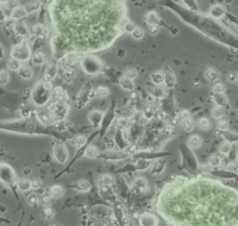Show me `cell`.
<instances>
[{
    "label": "cell",
    "mask_w": 238,
    "mask_h": 226,
    "mask_svg": "<svg viewBox=\"0 0 238 226\" xmlns=\"http://www.w3.org/2000/svg\"><path fill=\"white\" fill-rule=\"evenodd\" d=\"M31 55H32L31 48L26 41L15 45L11 48V51H10L11 58L19 61L20 62H27L31 58Z\"/></svg>",
    "instance_id": "2"
},
{
    "label": "cell",
    "mask_w": 238,
    "mask_h": 226,
    "mask_svg": "<svg viewBox=\"0 0 238 226\" xmlns=\"http://www.w3.org/2000/svg\"><path fill=\"white\" fill-rule=\"evenodd\" d=\"M119 84H120V87L123 88V90H128V91H132L135 88V86H134V83H133L132 80H130L125 76H123L120 79Z\"/></svg>",
    "instance_id": "16"
},
{
    "label": "cell",
    "mask_w": 238,
    "mask_h": 226,
    "mask_svg": "<svg viewBox=\"0 0 238 226\" xmlns=\"http://www.w3.org/2000/svg\"><path fill=\"white\" fill-rule=\"evenodd\" d=\"M212 90H213V92H214V94H223L226 90V87L223 84L216 83L214 86H213Z\"/></svg>",
    "instance_id": "36"
},
{
    "label": "cell",
    "mask_w": 238,
    "mask_h": 226,
    "mask_svg": "<svg viewBox=\"0 0 238 226\" xmlns=\"http://www.w3.org/2000/svg\"><path fill=\"white\" fill-rule=\"evenodd\" d=\"M22 67L21 62L15 59L10 58L9 61H7V68L11 71H19L20 68Z\"/></svg>",
    "instance_id": "31"
},
{
    "label": "cell",
    "mask_w": 238,
    "mask_h": 226,
    "mask_svg": "<svg viewBox=\"0 0 238 226\" xmlns=\"http://www.w3.org/2000/svg\"><path fill=\"white\" fill-rule=\"evenodd\" d=\"M33 32H34V34L36 36H38V37H42L44 36L45 35V32H44V29L42 27V25H40V24H38V25H36L34 28H33Z\"/></svg>",
    "instance_id": "40"
},
{
    "label": "cell",
    "mask_w": 238,
    "mask_h": 226,
    "mask_svg": "<svg viewBox=\"0 0 238 226\" xmlns=\"http://www.w3.org/2000/svg\"><path fill=\"white\" fill-rule=\"evenodd\" d=\"M50 90H47L44 87L43 82L40 83L36 87V88L33 91V100L35 101V102L37 105H43L44 103L47 102V99L50 98Z\"/></svg>",
    "instance_id": "4"
},
{
    "label": "cell",
    "mask_w": 238,
    "mask_h": 226,
    "mask_svg": "<svg viewBox=\"0 0 238 226\" xmlns=\"http://www.w3.org/2000/svg\"><path fill=\"white\" fill-rule=\"evenodd\" d=\"M143 116L146 119H151L153 116V109L152 106H147L144 110V113H143Z\"/></svg>",
    "instance_id": "45"
},
{
    "label": "cell",
    "mask_w": 238,
    "mask_h": 226,
    "mask_svg": "<svg viewBox=\"0 0 238 226\" xmlns=\"http://www.w3.org/2000/svg\"><path fill=\"white\" fill-rule=\"evenodd\" d=\"M113 177L110 176V175H104L102 177V182L105 183V184H111L113 182Z\"/></svg>",
    "instance_id": "52"
},
{
    "label": "cell",
    "mask_w": 238,
    "mask_h": 226,
    "mask_svg": "<svg viewBox=\"0 0 238 226\" xmlns=\"http://www.w3.org/2000/svg\"><path fill=\"white\" fill-rule=\"evenodd\" d=\"M16 176L13 168L5 163H0V181L6 184L12 185L15 182Z\"/></svg>",
    "instance_id": "5"
},
{
    "label": "cell",
    "mask_w": 238,
    "mask_h": 226,
    "mask_svg": "<svg viewBox=\"0 0 238 226\" xmlns=\"http://www.w3.org/2000/svg\"><path fill=\"white\" fill-rule=\"evenodd\" d=\"M10 82V74L5 69L0 70V86H7Z\"/></svg>",
    "instance_id": "24"
},
{
    "label": "cell",
    "mask_w": 238,
    "mask_h": 226,
    "mask_svg": "<svg viewBox=\"0 0 238 226\" xmlns=\"http://www.w3.org/2000/svg\"><path fill=\"white\" fill-rule=\"evenodd\" d=\"M24 7H25V10H26L27 14H30V13L35 12L36 10H41V4H40V2H33V3H29V4L25 5Z\"/></svg>",
    "instance_id": "25"
},
{
    "label": "cell",
    "mask_w": 238,
    "mask_h": 226,
    "mask_svg": "<svg viewBox=\"0 0 238 226\" xmlns=\"http://www.w3.org/2000/svg\"><path fill=\"white\" fill-rule=\"evenodd\" d=\"M87 142V138L84 135H78L76 138H73L70 141L71 144L73 146H77V147H82L83 145H85Z\"/></svg>",
    "instance_id": "20"
},
{
    "label": "cell",
    "mask_w": 238,
    "mask_h": 226,
    "mask_svg": "<svg viewBox=\"0 0 238 226\" xmlns=\"http://www.w3.org/2000/svg\"><path fill=\"white\" fill-rule=\"evenodd\" d=\"M211 115H212L213 117H214L215 119H217V120L222 119L223 116H224V111H223V108H222V107H220V106L216 105L214 108L212 109V111H211Z\"/></svg>",
    "instance_id": "23"
},
{
    "label": "cell",
    "mask_w": 238,
    "mask_h": 226,
    "mask_svg": "<svg viewBox=\"0 0 238 226\" xmlns=\"http://www.w3.org/2000/svg\"><path fill=\"white\" fill-rule=\"evenodd\" d=\"M182 128L186 132H191L194 130V122L191 118H188V119L182 120Z\"/></svg>",
    "instance_id": "26"
},
{
    "label": "cell",
    "mask_w": 238,
    "mask_h": 226,
    "mask_svg": "<svg viewBox=\"0 0 238 226\" xmlns=\"http://www.w3.org/2000/svg\"><path fill=\"white\" fill-rule=\"evenodd\" d=\"M165 87L161 85H158V86H155L153 88V91H152V95L154 97V98H158V99H161L163 98L164 96H165Z\"/></svg>",
    "instance_id": "21"
},
{
    "label": "cell",
    "mask_w": 238,
    "mask_h": 226,
    "mask_svg": "<svg viewBox=\"0 0 238 226\" xmlns=\"http://www.w3.org/2000/svg\"><path fill=\"white\" fill-rule=\"evenodd\" d=\"M77 188L80 191H88L90 189V184L87 181H81L77 183Z\"/></svg>",
    "instance_id": "41"
},
{
    "label": "cell",
    "mask_w": 238,
    "mask_h": 226,
    "mask_svg": "<svg viewBox=\"0 0 238 226\" xmlns=\"http://www.w3.org/2000/svg\"><path fill=\"white\" fill-rule=\"evenodd\" d=\"M57 72H58V64H57V62H51L44 75V81L51 82L56 77Z\"/></svg>",
    "instance_id": "8"
},
{
    "label": "cell",
    "mask_w": 238,
    "mask_h": 226,
    "mask_svg": "<svg viewBox=\"0 0 238 226\" xmlns=\"http://www.w3.org/2000/svg\"><path fill=\"white\" fill-rule=\"evenodd\" d=\"M13 30L15 34L20 37H26L30 34L28 27L23 22H16L13 25Z\"/></svg>",
    "instance_id": "9"
},
{
    "label": "cell",
    "mask_w": 238,
    "mask_h": 226,
    "mask_svg": "<svg viewBox=\"0 0 238 226\" xmlns=\"http://www.w3.org/2000/svg\"><path fill=\"white\" fill-rule=\"evenodd\" d=\"M116 124L121 128H127L129 126V120L126 117H118L116 120Z\"/></svg>",
    "instance_id": "38"
},
{
    "label": "cell",
    "mask_w": 238,
    "mask_h": 226,
    "mask_svg": "<svg viewBox=\"0 0 238 226\" xmlns=\"http://www.w3.org/2000/svg\"><path fill=\"white\" fill-rule=\"evenodd\" d=\"M44 213L47 217H51L54 214V211L51 207H46L45 210H44Z\"/></svg>",
    "instance_id": "53"
},
{
    "label": "cell",
    "mask_w": 238,
    "mask_h": 226,
    "mask_svg": "<svg viewBox=\"0 0 238 226\" xmlns=\"http://www.w3.org/2000/svg\"><path fill=\"white\" fill-rule=\"evenodd\" d=\"M50 200H51V196L50 195H45L42 197V202L44 204H50Z\"/></svg>",
    "instance_id": "55"
},
{
    "label": "cell",
    "mask_w": 238,
    "mask_h": 226,
    "mask_svg": "<svg viewBox=\"0 0 238 226\" xmlns=\"http://www.w3.org/2000/svg\"><path fill=\"white\" fill-rule=\"evenodd\" d=\"M138 76V72L136 71V69L134 68H129V69H127L124 73V76L130 79V80H133L137 77Z\"/></svg>",
    "instance_id": "35"
},
{
    "label": "cell",
    "mask_w": 238,
    "mask_h": 226,
    "mask_svg": "<svg viewBox=\"0 0 238 226\" xmlns=\"http://www.w3.org/2000/svg\"><path fill=\"white\" fill-rule=\"evenodd\" d=\"M50 195L54 197H60L63 195V188L61 185H53L50 187Z\"/></svg>",
    "instance_id": "29"
},
{
    "label": "cell",
    "mask_w": 238,
    "mask_h": 226,
    "mask_svg": "<svg viewBox=\"0 0 238 226\" xmlns=\"http://www.w3.org/2000/svg\"><path fill=\"white\" fill-rule=\"evenodd\" d=\"M47 57L43 51H37L32 57V62L34 63L35 65H42V64L47 62Z\"/></svg>",
    "instance_id": "11"
},
{
    "label": "cell",
    "mask_w": 238,
    "mask_h": 226,
    "mask_svg": "<svg viewBox=\"0 0 238 226\" xmlns=\"http://www.w3.org/2000/svg\"><path fill=\"white\" fill-rule=\"evenodd\" d=\"M203 143V140L199 135H192L188 140V146L192 149L200 147Z\"/></svg>",
    "instance_id": "15"
},
{
    "label": "cell",
    "mask_w": 238,
    "mask_h": 226,
    "mask_svg": "<svg viewBox=\"0 0 238 226\" xmlns=\"http://www.w3.org/2000/svg\"><path fill=\"white\" fill-rule=\"evenodd\" d=\"M209 163L211 166H218L220 163V158L218 155H212L209 157Z\"/></svg>",
    "instance_id": "44"
},
{
    "label": "cell",
    "mask_w": 238,
    "mask_h": 226,
    "mask_svg": "<svg viewBox=\"0 0 238 226\" xmlns=\"http://www.w3.org/2000/svg\"><path fill=\"white\" fill-rule=\"evenodd\" d=\"M45 16H46V11L44 10H40V15H39V24L42 25L45 22Z\"/></svg>",
    "instance_id": "51"
},
{
    "label": "cell",
    "mask_w": 238,
    "mask_h": 226,
    "mask_svg": "<svg viewBox=\"0 0 238 226\" xmlns=\"http://www.w3.org/2000/svg\"><path fill=\"white\" fill-rule=\"evenodd\" d=\"M53 155L56 160L60 163H65L68 159V151L63 143H56L53 148Z\"/></svg>",
    "instance_id": "6"
},
{
    "label": "cell",
    "mask_w": 238,
    "mask_h": 226,
    "mask_svg": "<svg viewBox=\"0 0 238 226\" xmlns=\"http://www.w3.org/2000/svg\"><path fill=\"white\" fill-rule=\"evenodd\" d=\"M151 80L154 85H161L162 83L165 82V74L162 72H154L151 75Z\"/></svg>",
    "instance_id": "17"
},
{
    "label": "cell",
    "mask_w": 238,
    "mask_h": 226,
    "mask_svg": "<svg viewBox=\"0 0 238 226\" xmlns=\"http://www.w3.org/2000/svg\"><path fill=\"white\" fill-rule=\"evenodd\" d=\"M31 185H32V188L38 189L41 186V182L38 179H34L31 181Z\"/></svg>",
    "instance_id": "50"
},
{
    "label": "cell",
    "mask_w": 238,
    "mask_h": 226,
    "mask_svg": "<svg viewBox=\"0 0 238 226\" xmlns=\"http://www.w3.org/2000/svg\"><path fill=\"white\" fill-rule=\"evenodd\" d=\"M145 21L148 23L150 26L151 25H158V23L160 21V17L155 11H150L146 15Z\"/></svg>",
    "instance_id": "12"
},
{
    "label": "cell",
    "mask_w": 238,
    "mask_h": 226,
    "mask_svg": "<svg viewBox=\"0 0 238 226\" xmlns=\"http://www.w3.org/2000/svg\"><path fill=\"white\" fill-rule=\"evenodd\" d=\"M27 15V12L25 10V7L22 6H17L16 7L12 10V14H11V19L12 20H20L24 18Z\"/></svg>",
    "instance_id": "10"
},
{
    "label": "cell",
    "mask_w": 238,
    "mask_h": 226,
    "mask_svg": "<svg viewBox=\"0 0 238 226\" xmlns=\"http://www.w3.org/2000/svg\"><path fill=\"white\" fill-rule=\"evenodd\" d=\"M28 202L31 205H36L38 202V197L36 193H31V195L28 196Z\"/></svg>",
    "instance_id": "48"
},
{
    "label": "cell",
    "mask_w": 238,
    "mask_h": 226,
    "mask_svg": "<svg viewBox=\"0 0 238 226\" xmlns=\"http://www.w3.org/2000/svg\"><path fill=\"white\" fill-rule=\"evenodd\" d=\"M18 75L22 79H30L34 76V72H33V69L30 66L23 65L18 71Z\"/></svg>",
    "instance_id": "13"
},
{
    "label": "cell",
    "mask_w": 238,
    "mask_h": 226,
    "mask_svg": "<svg viewBox=\"0 0 238 226\" xmlns=\"http://www.w3.org/2000/svg\"><path fill=\"white\" fill-rule=\"evenodd\" d=\"M7 15L5 14L3 10H0V23H4L7 20Z\"/></svg>",
    "instance_id": "54"
},
{
    "label": "cell",
    "mask_w": 238,
    "mask_h": 226,
    "mask_svg": "<svg viewBox=\"0 0 238 226\" xmlns=\"http://www.w3.org/2000/svg\"><path fill=\"white\" fill-rule=\"evenodd\" d=\"M81 66L89 75H96L102 69V62L95 56H86L81 60Z\"/></svg>",
    "instance_id": "3"
},
{
    "label": "cell",
    "mask_w": 238,
    "mask_h": 226,
    "mask_svg": "<svg viewBox=\"0 0 238 226\" xmlns=\"http://www.w3.org/2000/svg\"><path fill=\"white\" fill-rule=\"evenodd\" d=\"M209 14L214 18H220L222 17L224 14V9L222 6L220 5H215L213 6L210 10H209Z\"/></svg>",
    "instance_id": "18"
},
{
    "label": "cell",
    "mask_w": 238,
    "mask_h": 226,
    "mask_svg": "<svg viewBox=\"0 0 238 226\" xmlns=\"http://www.w3.org/2000/svg\"><path fill=\"white\" fill-rule=\"evenodd\" d=\"M219 152L223 155H228L232 150V143H230L228 141L222 142L219 145Z\"/></svg>",
    "instance_id": "32"
},
{
    "label": "cell",
    "mask_w": 238,
    "mask_h": 226,
    "mask_svg": "<svg viewBox=\"0 0 238 226\" xmlns=\"http://www.w3.org/2000/svg\"><path fill=\"white\" fill-rule=\"evenodd\" d=\"M166 86L168 87H174L175 83H176V78L174 76V75L172 73H168V74H165V82Z\"/></svg>",
    "instance_id": "30"
},
{
    "label": "cell",
    "mask_w": 238,
    "mask_h": 226,
    "mask_svg": "<svg viewBox=\"0 0 238 226\" xmlns=\"http://www.w3.org/2000/svg\"><path fill=\"white\" fill-rule=\"evenodd\" d=\"M75 76H76L75 72H73V69H71V70H67V71H65V72H64V74H63V78H64L65 81L69 83V82L72 81L73 78L75 77Z\"/></svg>",
    "instance_id": "39"
},
{
    "label": "cell",
    "mask_w": 238,
    "mask_h": 226,
    "mask_svg": "<svg viewBox=\"0 0 238 226\" xmlns=\"http://www.w3.org/2000/svg\"><path fill=\"white\" fill-rule=\"evenodd\" d=\"M198 126L202 130H208L211 127V122L207 117H201L198 121Z\"/></svg>",
    "instance_id": "28"
},
{
    "label": "cell",
    "mask_w": 238,
    "mask_h": 226,
    "mask_svg": "<svg viewBox=\"0 0 238 226\" xmlns=\"http://www.w3.org/2000/svg\"><path fill=\"white\" fill-rule=\"evenodd\" d=\"M136 29V26L134 25V23H132L131 21H127L124 25V30L127 33H129V34H132L133 31Z\"/></svg>",
    "instance_id": "42"
},
{
    "label": "cell",
    "mask_w": 238,
    "mask_h": 226,
    "mask_svg": "<svg viewBox=\"0 0 238 226\" xmlns=\"http://www.w3.org/2000/svg\"><path fill=\"white\" fill-rule=\"evenodd\" d=\"M229 127V122L228 120L225 119V118H222L218 121V130L221 132H225L227 131Z\"/></svg>",
    "instance_id": "34"
},
{
    "label": "cell",
    "mask_w": 238,
    "mask_h": 226,
    "mask_svg": "<svg viewBox=\"0 0 238 226\" xmlns=\"http://www.w3.org/2000/svg\"><path fill=\"white\" fill-rule=\"evenodd\" d=\"M227 78H228L229 82H235L236 80L238 79V74H237V73H235V72H231V73H229V74H228Z\"/></svg>",
    "instance_id": "46"
},
{
    "label": "cell",
    "mask_w": 238,
    "mask_h": 226,
    "mask_svg": "<svg viewBox=\"0 0 238 226\" xmlns=\"http://www.w3.org/2000/svg\"><path fill=\"white\" fill-rule=\"evenodd\" d=\"M131 36H132V37L134 39L139 40L144 36V31L141 27H136V29L133 31V33L131 34Z\"/></svg>",
    "instance_id": "37"
},
{
    "label": "cell",
    "mask_w": 238,
    "mask_h": 226,
    "mask_svg": "<svg viewBox=\"0 0 238 226\" xmlns=\"http://www.w3.org/2000/svg\"><path fill=\"white\" fill-rule=\"evenodd\" d=\"M95 93L98 97H105L110 94V88L105 86H99L95 88Z\"/></svg>",
    "instance_id": "27"
},
{
    "label": "cell",
    "mask_w": 238,
    "mask_h": 226,
    "mask_svg": "<svg viewBox=\"0 0 238 226\" xmlns=\"http://www.w3.org/2000/svg\"><path fill=\"white\" fill-rule=\"evenodd\" d=\"M214 102L216 103V105L223 107L228 103V100L225 97L224 94H214Z\"/></svg>",
    "instance_id": "22"
},
{
    "label": "cell",
    "mask_w": 238,
    "mask_h": 226,
    "mask_svg": "<svg viewBox=\"0 0 238 226\" xmlns=\"http://www.w3.org/2000/svg\"><path fill=\"white\" fill-rule=\"evenodd\" d=\"M102 116H103V114L102 112L94 110V111H91L89 113L88 118L90 120V122H91L94 126H98V125H100V123H101Z\"/></svg>",
    "instance_id": "14"
},
{
    "label": "cell",
    "mask_w": 238,
    "mask_h": 226,
    "mask_svg": "<svg viewBox=\"0 0 238 226\" xmlns=\"http://www.w3.org/2000/svg\"><path fill=\"white\" fill-rule=\"evenodd\" d=\"M159 31H160V27L159 25H151L149 27V33L153 36H155V35H157L159 33Z\"/></svg>",
    "instance_id": "49"
},
{
    "label": "cell",
    "mask_w": 238,
    "mask_h": 226,
    "mask_svg": "<svg viewBox=\"0 0 238 226\" xmlns=\"http://www.w3.org/2000/svg\"><path fill=\"white\" fill-rule=\"evenodd\" d=\"M179 118L182 119V120H185V119H188V118H191V114L190 112L188 110H182L179 113Z\"/></svg>",
    "instance_id": "47"
},
{
    "label": "cell",
    "mask_w": 238,
    "mask_h": 226,
    "mask_svg": "<svg viewBox=\"0 0 238 226\" xmlns=\"http://www.w3.org/2000/svg\"><path fill=\"white\" fill-rule=\"evenodd\" d=\"M4 57H5V50H4L3 46L0 44V60L4 59Z\"/></svg>",
    "instance_id": "56"
},
{
    "label": "cell",
    "mask_w": 238,
    "mask_h": 226,
    "mask_svg": "<svg viewBox=\"0 0 238 226\" xmlns=\"http://www.w3.org/2000/svg\"><path fill=\"white\" fill-rule=\"evenodd\" d=\"M18 188L21 191H28L30 188H32L31 182L25 179H22L18 182Z\"/></svg>",
    "instance_id": "33"
},
{
    "label": "cell",
    "mask_w": 238,
    "mask_h": 226,
    "mask_svg": "<svg viewBox=\"0 0 238 226\" xmlns=\"http://www.w3.org/2000/svg\"><path fill=\"white\" fill-rule=\"evenodd\" d=\"M156 208L171 226H238V192L203 177H176L162 189Z\"/></svg>",
    "instance_id": "1"
},
{
    "label": "cell",
    "mask_w": 238,
    "mask_h": 226,
    "mask_svg": "<svg viewBox=\"0 0 238 226\" xmlns=\"http://www.w3.org/2000/svg\"><path fill=\"white\" fill-rule=\"evenodd\" d=\"M99 154H100L99 149L96 146H94V145H89L85 151V155L88 158H95L99 156Z\"/></svg>",
    "instance_id": "19"
},
{
    "label": "cell",
    "mask_w": 238,
    "mask_h": 226,
    "mask_svg": "<svg viewBox=\"0 0 238 226\" xmlns=\"http://www.w3.org/2000/svg\"><path fill=\"white\" fill-rule=\"evenodd\" d=\"M0 7H1V6H0ZM0 10H1V9H0Z\"/></svg>",
    "instance_id": "57"
},
{
    "label": "cell",
    "mask_w": 238,
    "mask_h": 226,
    "mask_svg": "<svg viewBox=\"0 0 238 226\" xmlns=\"http://www.w3.org/2000/svg\"><path fill=\"white\" fill-rule=\"evenodd\" d=\"M139 222L141 226H158L159 221L158 218L153 213L145 212L139 217Z\"/></svg>",
    "instance_id": "7"
},
{
    "label": "cell",
    "mask_w": 238,
    "mask_h": 226,
    "mask_svg": "<svg viewBox=\"0 0 238 226\" xmlns=\"http://www.w3.org/2000/svg\"><path fill=\"white\" fill-rule=\"evenodd\" d=\"M38 117L43 123H47L48 121H50V113L42 112V113H39L38 114Z\"/></svg>",
    "instance_id": "43"
}]
</instances>
